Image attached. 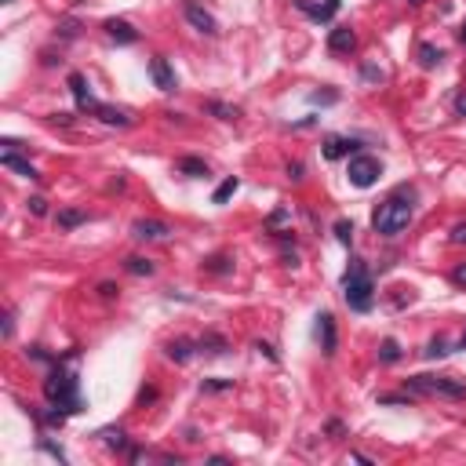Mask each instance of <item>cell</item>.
Returning <instances> with one entry per match:
<instances>
[{
	"mask_svg": "<svg viewBox=\"0 0 466 466\" xmlns=\"http://www.w3.org/2000/svg\"><path fill=\"white\" fill-rule=\"evenodd\" d=\"M405 386H408V394L437 397V401H463L466 397V383L452 379V375H412Z\"/></svg>",
	"mask_w": 466,
	"mask_h": 466,
	"instance_id": "cell-1",
	"label": "cell"
},
{
	"mask_svg": "<svg viewBox=\"0 0 466 466\" xmlns=\"http://www.w3.org/2000/svg\"><path fill=\"white\" fill-rule=\"evenodd\" d=\"M408 223H412V204L401 201V197H386L372 215V226H375V233H383V237H397Z\"/></svg>",
	"mask_w": 466,
	"mask_h": 466,
	"instance_id": "cell-2",
	"label": "cell"
},
{
	"mask_svg": "<svg viewBox=\"0 0 466 466\" xmlns=\"http://www.w3.org/2000/svg\"><path fill=\"white\" fill-rule=\"evenodd\" d=\"M343 292H346V303L350 310H357V314H365V310H372V299H375V284L368 277V270L354 263L346 270V277H343Z\"/></svg>",
	"mask_w": 466,
	"mask_h": 466,
	"instance_id": "cell-3",
	"label": "cell"
},
{
	"mask_svg": "<svg viewBox=\"0 0 466 466\" xmlns=\"http://www.w3.org/2000/svg\"><path fill=\"white\" fill-rule=\"evenodd\" d=\"M44 394L51 405H59V408H77V379L66 372H51L48 375V383H44Z\"/></svg>",
	"mask_w": 466,
	"mask_h": 466,
	"instance_id": "cell-4",
	"label": "cell"
},
{
	"mask_svg": "<svg viewBox=\"0 0 466 466\" xmlns=\"http://www.w3.org/2000/svg\"><path fill=\"white\" fill-rule=\"evenodd\" d=\"M350 183H354L357 190H368V186H375L379 183V175H383V164L375 161V157H368V153H354L350 157Z\"/></svg>",
	"mask_w": 466,
	"mask_h": 466,
	"instance_id": "cell-5",
	"label": "cell"
},
{
	"mask_svg": "<svg viewBox=\"0 0 466 466\" xmlns=\"http://www.w3.org/2000/svg\"><path fill=\"white\" fill-rule=\"evenodd\" d=\"M183 15H186V22H190L197 33H204V37H215V33H219L215 15H212L208 8H201L197 0H186V4H183Z\"/></svg>",
	"mask_w": 466,
	"mask_h": 466,
	"instance_id": "cell-6",
	"label": "cell"
},
{
	"mask_svg": "<svg viewBox=\"0 0 466 466\" xmlns=\"http://www.w3.org/2000/svg\"><path fill=\"white\" fill-rule=\"evenodd\" d=\"M132 233L139 241H164L168 233H172V226L161 223V219H139V223L132 226Z\"/></svg>",
	"mask_w": 466,
	"mask_h": 466,
	"instance_id": "cell-7",
	"label": "cell"
},
{
	"mask_svg": "<svg viewBox=\"0 0 466 466\" xmlns=\"http://www.w3.org/2000/svg\"><path fill=\"white\" fill-rule=\"evenodd\" d=\"M150 77L161 92H175V73L168 66V59H150Z\"/></svg>",
	"mask_w": 466,
	"mask_h": 466,
	"instance_id": "cell-8",
	"label": "cell"
},
{
	"mask_svg": "<svg viewBox=\"0 0 466 466\" xmlns=\"http://www.w3.org/2000/svg\"><path fill=\"white\" fill-rule=\"evenodd\" d=\"M350 153H357V142H354V139L332 135V139L325 142V157H328V161H339V157H350Z\"/></svg>",
	"mask_w": 466,
	"mask_h": 466,
	"instance_id": "cell-9",
	"label": "cell"
},
{
	"mask_svg": "<svg viewBox=\"0 0 466 466\" xmlns=\"http://www.w3.org/2000/svg\"><path fill=\"white\" fill-rule=\"evenodd\" d=\"M354 44H357V37H354V30H350V26H339V30H332L328 33V48L332 51H354Z\"/></svg>",
	"mask_w": 466,
	"mask_h": 466,
	"instance_id": "cell-10",
	"label": "cell"
},
{
	"mask_svg": "<svg viewBox=\"0 0 466 466\" xmlns=\"http://www.w3.org/2000/svg\"><path fill=\"white\" fill-rule=\"evenodd\" d=\"M70 88H73V99H77V106H81V110H92V113H95V106H99V102H95L92 95H88V84H84V77H81V73H70Z\"/></svg>",
	"mask_w": 466,
	"mask_h": 466,
	"instance_id": "cell-11",
	"label": "cell"
},
{
	"mask_svg": "<svg viewBox=\"0 0 466 466\" xmlns=\"http://www.w3.org/2000/svg\"><path fill=\"white\" fill-rule=\"evenodd\" d=\"M95 116H99L102 124H110V128H128V124H132V116H128L124 110H116V106H102V102L95 106Z\"/></svg>",
	"mask_w": 466,
	"mask_h": 466,
	"instance_id": "cell-12",
	"label": "cell"
},
{
	"mask_svg": "<svg viewBox=\"0 0 466 466\" xmlns=\"http://www.w3.org/2000/svg\"><path fill=\"white\" fill-rule=\"evenodd\" d=\"M106 33L113 37V41H121V44H135V41H139V33H135L124 19H110V22H106Z\"/></svg>",
	"mask_w": 466,
	"mask_h": 466,
	"instance_id": "cell-13",
	"label": "cell"
},
{
	"mask_svg": "<svg viewBox=\"0 0 466 466\" xmlns=\"http://www.w3.org/2000/svg\"><path fill=\"white\" fill-rule=\"evenodd\" d=\"M317 321H321V325H317L321 346H325V354H335V321H332V314H321Z\"/></svg>",
	"mask_w": 466,
	"mask_h": 466,
	"instance_id": "cell-14",
	"label": "cell"
},
{
	"mask_svg": "<svg viewBox=\"0 0 466 466\" xmlns=\"http://www.w3.org/2000/svg\"><path fill=\"white\" fill-rule=\"evenodd\" d=\"M193 346H197V343H190V339H172V343H168V357L179 361V365H186V361L193 357Z\"/></svg>",
	"mask_w": 466,
	"mask_h": 466,
	"instance_id": "cell-15",
	"label": "cell"
},
{
	"mask_svg": "<svg viewBox=\"0 0 466 466\" xmlns=\"http://www.w3.org/2000/svg\"><path fill=\"white\" fill-rule=\"evenodd\" d=\"M441 59H445V55H441V51H437L434 44H423V48H419V66H423V70L441 66Z\"/></svg>",
	"mask_w": 466,
	"mask_h": 466,
	"instance_id": "cell-16",
	"label": "cell"
},
{
	"mask_svg": "<svg viewBox=\"0 0 466 466\" xmlns=\"http://www.w3.org/2000/svg\"><path fill=\"white\" fill-rule=\"evenodd\" d=\"M179 172H186V175H193V179H201V175H208V164L197 161V157H183V161H179Z\"/></svg>",
	"mask_w": 466,
	"mask_h": 466,
	"instance_id": "cell-17",
	"label": "cell"
},
{
	"mask_svg": "<svg viewBox=\"0 0 466 466\" xmlns=\"http://www.w3.org/2000/svg\"><path fill=\"white\" fill-rule=\"evenodd\" d=\"M4 168H11V172H19V175H26V179H37V172H33V164H26V161H19L15 153H4Z\"/></svg>",
	"mask_w": 466,
	"mask_h": 466,
	"instance_id": "cell-18",
	"label": "cell"
},
{
	"mask_svg": "<svg viewBox=\"0 0 466 466\" xmlns=\"http://www.w3.org/2000/svg\"><path fill=\"white\" fill-rule=\"evenodd\" d=\"M128 274L150 277V274H153V263H150V259H142V255H132V259H128Z\"/></svg>",
	"mask_w": 466,
	"mask_h": 466,
	"instance_id": "cell-19",
	"label": "cell"
},
{
	"mask_svg": "<svg viewBox=\"0 0 466 466\" xmlns=\"http://www.w3.org/2000/svg\"><path fill=\"white\" fill-rule=\"evenodd\" d=\"M397 357H401V346H397L394 339H383V346H379V361H383V365H394Z\"/></svg>",
	"mask_w": 466,
	"mask_h": 466,
	"instance_id": "cell-20",
	"label": "cell"
},
{
	"mask_svg": "<svg viewBox=\"0 0 466 466\" xmlns=\"http://www.w3.org/2000/svg\"><path fill=\"white\" fill-rule=\"evenodd\" d=\"M233 193H237V179H226V183L212 193V201H215V204H226V201L233 197Z\"/></svg>",
	"mask_w": 466,
	"mask_h": 466,
	"instance_id": "cell-21",
	"label": "cell"
},
{
	"mask_svg": "<svg viewBox=\"0 0 466 466\" xmlns=\"http://www.w3.org/2000/svg\"><path fill=\"white\" fill-rule=\"evenodd\" d=\"M208 113H215L219 121H237V110H233V106H223V102H208Z\"/></svg>",
	"mask_w": 466,
	"mask_h": 466,
	"instance_id": "cell-22",
	"label": "cell"
},
{
	"mask_svg": "<svg viewBox=\"0 0 466 466\" xmlns=\"http://www.w3.org/2000/svg\"><path fill=\"white\" fill-rule=\"evenodd\" d=\"M197 346H201V350H208V354H223V350H226V343L219 339V335H204V339H201Z\"/></svg>",
	"mask_w": 466,
	"mask_h": 466,
	"instance_id": "cell-23",
	"label": "cell"
},
{
	"mask_svg": "<svg viewBox=\"0 0 466 466\" xmlns=\"http://www.w3.org/2000/svg\"><path fill=\"white\" fill-rule=\"evenodd\" d=\"M81 223H84V215H81V212H59V226L73 230V226H81Z\"/></svg>",
	"mask_w": 466,
	"mask_h": 466,
	"instance_id": "cell-24",
	"label": "cell"
},
{
	"mask_svg": "<svg viewBox=\"0 0 466 466\" xmlns=\"http://www.w3.org/2000/svg\"><path fill=\"white\" fill-rule=\"evenodd\" d=\"M335 237H339L343 244L354 241V223H335Z\"/></svg>",
	"mask_w": 466,
	"mask_h": 466,
	"instance_id": "cell-25",
	"label": "cell"
},
{
	"mask_svg": "<svg viewBox=\"0 0 466 466\" xmlns=\"http://www.w3.org/2000/svg\"><path fill=\"white\" fill-rule=\"evenodd\" d=\"M230 379H208V383H204V394H223V390H230Z\"/></svg>",
	"mask_w": 466,
	"mask_h": 466,
	"instance_id": "cell-26",
	"label": "cell"
},
{
	"mask_svg": "<svg viewBox=\"0 0 466 466\" xmlns=\"http://www.w3.org/2000/svg\"><path fill=\"white\" fill-rule=\"evenodd\" d=\"M102 437H106L110 448H124V434L121 430H102Z\"/></svg>",
	"mask_w": 466,
	"mask_h": 466,
	"instance_id": "cell-27",
	"label": "cell"
},
{
	"mask_svg": "<svg viewBox=\"0 0 466 466\" xmlns=\"http://www.w3.org/2000/svg\"><path fill=\"white\" fill-rule=\"evenodd\" d=\"M30 212H33V215H44V212H48V201H44V197H30Z\"/></svg>",
	"mask_w": 466,
	"mask_h": 466,
	"instance_id": "cell-28",
	"label": "cell"
},
{
	"mask_svg": "<svg viewBox=\"0 0 466 466\" xmlns=\"http://www.w3.org/2000/svg\"><path fill=\"white\" fill-rule=\"evenodd\" d=\"M208 270H215V274H226V259H208Z\"/></svg>",
	"mask_w": 466,
	"mask_h": 466,
	"instance_id": "cell-29",
	"label": "cell"
},
{
	"mask_svg": "<svg viewBox=\"0 0 466 466\" xmlns=\"http://www.w3.org/2000/svg\"><path fill=\"white\" fill-rule=\"evenodd\" d=\"M448 350H445V343H430V350H426V357H445Z\"/></svg>",
	"mask_w": 466,
	"mask_h": 466,
	"instance_id": "cell-30",
	"label": "cell"
},
{
	"mask_svg": "<svg viewBox=\"0 0 466 466\" xmlns=\"http://www.w3.org/2000/svg\"><path fill=\"white\" fill-rule=\"evenodd\" d=\"M452 241H456V244H466V226H456V233H452Z\"/></svg>",
	"mask_w": 466,
	"mask_h": 466,
	"instance_id": "cell-31",
	"label": "cell"
},
{
	"mask_svg": "<svg viewBox=\"0 0 466 466\" xmlns=\"http://www.w3.org/2000/svg\"><path fill=\"white\" fill-rule=\"evenodd\" d=\"M456 113H459V116H466V92L456 99Z\"/></svg>",
	"mask_w": 466,
	"mask_h": 466,
	"instance_id": "cell-32",
	"label": "cell"
},
{
	"mask_svg": "<svg viewBox=\"0 0 466 466\" xmlns=\"http://www.w3.org/2000/svg\"><path fill=\"white\" fill-rule=\"evenodd\" d=\"M288 175L292 179H303V164H288Z\"/></svg>",
	"mask_w": 466,
	"mask_h": 466,
	"instance_id": "cell-33",
	"label": "cell"
},
{
	"mask_svg": "<svg viewBox=\"0 0 466 466\" xmlns=\"http://www.w3.org/2000/svg\"><path fill=\"white\" fill-rule=\"evenodd\" d=\"M452 277H456V284H466V266H459V270H456V274H452Z\"/></svg>",
	"mask_w": 466,
	"mask_h": 466,
	"instance_id": "cell-34",
	"label": "cell"
},
{
	"mask_svg": "<svg viewBox=\"0 0 466 466\" xmlns=\"http://www.w3.org/2000/svg\"><path fill=\"white\" fill-rule=\"evenodd\" d=\"M459 41H463V44H466V26H463V30H459Z\"/></svg>",
	"mask_w": 466,
	"mask_h": 466,
	"instance_id": "cell-35",
	"label": "cell"
},
{
	"mask_svg": "<svg viewBox=\"0 0 466 466\" xmlns=\"http://www.w3.org/2000/svg\"><path fill=\"white\" fill-rule=\"evenodd\" d=\"M463 350H466V335H463Z\"/></svg>",
	"mask_w": 466,
	"mask_h": 466,
	"instance_id": "cell-36",
	"label": "cell"
},
{
	"mask_svg": "<svg viewBox=\"0 0 466 466\" xmlns=\"http://www.w3.org/2000/svg\"><path fill=\"white\" fill-rule=\"evenodd\" d=\"M412 4H423V0H412Z\"/></svg>",
	"mask_w": 466,
	"mask_h": 466,
	"instance_id": "cell-37",
	"label": "cell"
}]
</instances>
